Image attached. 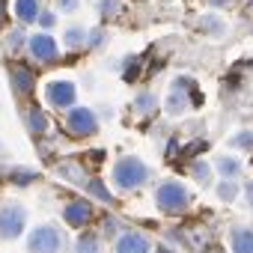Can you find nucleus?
I'll return each instance as SVG.
<instances>
[{
	"label": "nucleus",
	"mask_w": 253,
	"mask_h": 253,
	"mask_svg": "<svg viewBox=\"0 0 253 253\" xmlns=\"http://www.w3.org/2000/svg\"><path fill=\"white\" fill-rule=\"evenodd\" d=\"M152 170L146 167V161L140 155H119L110 167V182L119 194H134L140 188H146Z\"/></svg>",
	"instance_id": "nucleus-1"
},
{
	"label": "nucleus",
	"mask_w": 253,
	"mask_h": 253,
	"mask_svg": "<svg viewBox=\"0 0 253 253\" xmlns=\"http://www.w3.org/2000/svg\"><path fill=\"white\" fill-rule=\"evenodd\" d=\"M155 206H158L161 214L179 217L194 206V197H191L188 185H182L179 179H164V182L155 185Z\"/></svg>",
	"instance_id": "nucleus-2"
},
{
	"label": "nucleus",
	"mask_w": 253,
	"mask_h": 253,
	"mask_svg": "<svg viewBox=\"0 0 253 253\" xmlns=\"http://www.w3.org/2000/svg\"><path fill=\"white\" fill-rule=\"evenodd\" d=\"M66 232L57 223H39L27 235V253H66Z\"/></svg>",
	"instance_id": "nucleus-3"
},
{
	"label": "nucleus",
	"mask_w": 253,
	"mask_h": 253,
	"mask_svg": "<svg viewBox=\"0 0 253 253\" xmlns=\"http://www.w3.org/2000/svg\"><path fill=\"white\" fill-rule=\"evenodd\" d=\"M45 104L48 107H54V110H72V107H78V84L72 81V78H54V81H48L45 84Z\"/></svg>",
	"instance_id": "nucleus-4"
},
{
	"label": "nucleus",
	"mask_w": 253,
	"mask_h": 253,
	"mask_svg": "<svg viewBox=\"0 0 253 253\" xmlns=\"http://www.w3.org/2000/svg\"><path fill=\"white\" fill-rule=\"evenodd\" d=\"M66 134H72V137H78V140H84V137H92L101 125H98V113L92 110V107H86V104H78V107H72L69 113H66Z\"/></svg>",
	"instance_id": "nucleus-5"
},
{
	"label": "nucleus",
	"mask_w": 253,
	"mask_h": 253,
	"mask_svg": "<svg viewBox=\"0 0 253 253\" xmlns=\"http://www.w3.org/2000/svg\"><path fill=\"white\" fill-rule=\"evenodd\" d=\"M24 223H27V211L21 203L15 200H0V238L3 241H12L24 232Z\"/></svg>",
	"instance_id": "nucleus-6"
},
{
	"label": "nucleus",
	"mask_w": 253,
	"mask_h": 253,
	"mask_svg": "<svg viewBox=\"0 0 253 253\" xmlns=\"http://www.w3.org/2000/svg\"><path fill=\"white\" fill-rule=\"evenodd\" d=\"M27 54L39 63V66H48L60 57V42L48 33V30H39L27 39Z\"/></svg>",
	"instance_id": "nucleus-7"
},
{
	"label": "nucleus",
	"mask_w": 253,
	"mask_h": 253,
	"mask_svg": "<svg viewBox=\"0 0 253 253\" xmlns=\"http://www.w3.org/2000/svg\"><path fill=\"white\" fill-rule=\"evenodd\" d=\"M113 253H152V241L140 229H125L113 241Z\"/></svg>",
	"instance_id": "nucleus-8"
},
{
	"label": "nucleus",
	"mask_w": 253,
	"mask_h": 253,
	"mask_svg": "<svg viewBox=\"0 0 253 253\" xmlns=\"http://www.w3.org/2000/svg\"><path fill=\"white\" fill-rule=\"evenodd\" d=\"M197 30H200L206 39H214V42H220V39H226V33H229V24H226V18H223L220 12H214V9H206V12L197 18Z\"/></svg>",
	"instance_id": "nucleus-9"
},
{
	"label": "nucleus",
	"mask_w": 253,
	"mask_h": 253,
	"mask_svg": "<svg viewBox=\"0 0 253 253\" xmlns=\"http://www.w3.org/2000/svg\"><path fill=\"white\" fill-rule=\"evenodd\" d=\"M89 220H92V203H89V197H86V200H69V203L63 206V223H66V226L81 229V226H86Z\"/></svg>",
	"instance_id": "nucleus-10"
},
{
	"label": "nucleus",
	"mask_w": 253,
	"mask_h": 253,
	"mask_svg": "<svg viewBox=\"0 0 253 253\" xmlns=\"http://www.w3.org/2000/svg\"><path fill=\"white\" fill-rule=\"evenodd\" d=\"M226 247L229 253H253V223H232Z\"/></svg>",
	"instance_id": "nucleus-11"
},
{
	"label": "nucleus",
	"mask_w": 253,
	"mask_h": 253,
	"mask_svg": "<svg viewBox=\"0 0 253 253\" xmlns=\"http://www.w3.org/2000/svg\"><path fill=\"white\" fill-rule=\"evenodd\" d=\"M211 164H214V173L220 179H241L244 176V158L238 152H220Z\"/></svg>",
	"instance_id": "nucleus-12"
},
{
	"label": "nucleus",
	"mask_w": 253,
	"mask_h": 253,
	"mask_svg": "<svg viewBox=\"0 0 253 253\" xmlns=\"http://www.w3.org/2000/svg\"><path fill=\"white\" fill-rule=\"evenodd\" d=\"M9 81H12V92L21 98L36 89V75L27 66H9Z\"/></svg>",
	"instance_id": "nucleus-13"
},
{
	"label": "nucleus",
	"mask_w": 253,
	"mask_h": 253,
	"mask_svg": "<svg viewBox=\"0 0 253 253\" xmlns=\"http://www.w3.org/2000/svg\"><path fill=\"white\" fill-rule=\"evenodd\" d=\"M188 176L200 185V188H214L217 185V173H214V164L211 161H206V158H194L191 164H188Z\"/></svg>",
	"instance_id": "nucleus-14"
},
{
	"label": "nucleus",
	"mask_w": 253,
	"mask_h": 253,
	"mask_svg": "<svg viewBox=\"0 0 253 253\" xmlns=\"http://www.w3.org/2000/svg\"><path fill=\"white\" fill-rule=\"evenodd\" d=\"M9 9L18 18V24L27 27V24H36L39 21V15H42V0H12Z\"/></svg>",
	"instance_id": "nucleus-15"
},
{
	"label": "nucleus",
	"mask_w": 253,
	"mask_h": 253,
	"mask_svg": "<svg viewBox=\"0 0 253 253\" xmlns=\"http://www.w3.org/2000/svg\"><path fill=\"white\" fill-rule=\"evenodd\" d=\"M191 107H197V101H194L188 92L170 89V92H167V98H164V113H167V116H185Z\"/></svg>",
	"instance_id": "nucleus-16"
},
{
	"label": "nucleus",
	"mask_w": 253,
	"mask_h": 253,
	"mask_svg": "<svg viewBox=\"0 0 253 253\" xmlns=\"http://www.w3.org/2000/svg\"><path fill=\"white\" fill-rule=\"evenodd\" d=\"M214 197H217L220 203H226V206L238 203V200H241V179H217Z\"/></svg>",
	"instance_id": "nucleus-17"
},
{
	"label": "nucleus",
	"mask_w": 253,
	"mask_h": 253,
	"mask_svg": "<svg viewBox=\"0 0 253 253\" xmlns=\"http://www.w3.org/2000/svg\"><path fill=\"white\" fill-rule=\"evenodd\" d=\"M86 39H89V30L81 27V24H72V27L63 30V48H66V51H81V48H86Z\"/></svg>",
	"instance_id": "nucleus-18"
},
{
	"label": "nucleus",
	"mask_w": 253,
	"mask_h": 253,
	"mask_svg": "<svg viewBox=\"0 0 253 253\" xmlns=\"http://www.w3.org/2000/svg\"><path fill=\"white\" fill-rule=\"evenodd\" d=\"M131 110H134V116H152L158 110V95L152 89H140L131 101Z\"/></svg>",
	"instance_id": "nucleus-19"
},
{
	"label": "nucleus",
	"mask_w": 253,
	"mask_h": 253,
	"mask_svg": "<svg viewBox=\"0 0 253 253\" xmlns=\"http://www.w3.org/2000/svg\"><path fill=\"white\" fill-rule=\"evenodd\" d=\"M57 176H60V179H66V182H72V185H81V188L89 182L86 170H84L78 161H63V164H57Z\"/></svg>",
	"instance_id": "nucleus-20"
},
{
	"label": "nucleus",
	"mask_w": 253,
	"mask_h": 253,
	"mask_svg": "<svg viewBox=\"0 0 253 253\" xmlns=\"http://www.w3.org/2000/svg\"><path fill=\"white\" fill-rule=\"evenodd\" d=\"M226 149L232 152H253V128H238L226 137Z\"/></svg>",
	"instance_id": "nucleus-21"
},
{
	"label": "nucleus",
	"mask_w": 253,
	"mask_h": 253,
	"mask_svg": "<svg viewBox=\"0 0 253 253\" xmlns=\"http://www.w3.org/2000/svg\"><path fill=\"white\" fill-rule=\"evenodd\" d=\"M24 122H27V131L30 134H45L48 131V116L39 104H33L27 113H24Z\"/></svg>",
	"instance_id": "nucleus-22"
},
{
	"label": "nucleus",
	"mask_w": 253,
	"mask_h": 253,
	"mask_svg": "<svg viewBox=\"0 0 253 253\" xmlns=\"http://www.w3.org/2000/svg\"><path fill=\"white\" fill-rule=\"evenodd\" d=\"M27 33H24V27H12L6 36H3V48H6V54H18L21 48H27Z\"/></svg>",
	"instance_id": "nucleus-23"
},
{
	"label": "nucleus",
	"mask_w": 253,
	"mask_h": 253,
	"mask_svg": "<svg viewBox=\"0 0 253 253\" xmlns=\"http://www.w3.org/2000/svg\"><path fill=\"white\" fill-rule=\"evenodd\" d=\"M72 253H104V247H101V238H98L95 232H84V235L75 241Z\"/></svg>",
	"instance_id": "nucleus-24"
},
{
	"label": "nucleus",
	"mask_w": 253,
	"mask_h": 253,
	"mask_svg": "<svg viewBox=\"0 0 253 253\" xmlns=\"http://www.w3.org/2000/svg\"><path fill=\"white\" fill-rule=\"evenodd\" d=\"M84 191H86V197H95V200H101V203H110V200H113L110 191L104 188V182H101L98 176H89V182L84 185Z\"/></svg>",
	"instance_id": "nucleus-25"
},
{
	"label": "nucleus",
	"mask_w": 253,
	"mask_h": 253,
	"mask_svg": "<svg viewBox=\"0 0 253 253\" xmlns=\"http://www.w3.org/2000/svg\"><path fill=\"white\" fill-rule=\"evenodd\" d=\"M9 179H12L15 185H33V182L39 179V173H36V170H27V167H15V170L9 173Z\"/></svg>",
	"instance_id": "nucleus-26"
},
{
	"label": "nucleus",
	"mask_w": 253,
	"mask_h": 253,
	"mask_svg": "<svg viewBox=\"0 0 253 253\" xmlns=\"http://www.w3.org/2000/svg\"><path fill=\"white\" fill-rule=\"evenodd\" d=\"M54 9L60 15H78L81 12V0H54Z\"/></svg>",
	"instance_id": "nucleus-27"
},
{
	"label": "nucleus",
	"mask_w": 253,
	"mask_h": 253,
	"mask_svg": "<svg viewBox=\"0 0 253 253\" xmlns=\"http://www.w3.org/2000/svg\"><path fill=\"white\" fill-rule=\"evenodd\" d=\"M107 42V33L101 30V27H92L89 30V39H86V51H95V48H101Z\"/></svg>",
	"instance_id": "nucleus-28"
},
{
	"label": "nucleus",
	"mask_w": 253,
	"mask_h": 253,
	"mask_svg": "<svg viewBox=\"0 0 253 253\" xmlns=\"http://www.w3.org/2000/svg\"><path fill=\"white\" fill-rule=\"evenodd\" d=\"M241 203H244V209L253 214V176L241 182Z\"/></svg>",
	"instance_id": "nucleus-29"
},
{
	"label": "nucleus",
	"mask_w": 253,
	"mask_h": 253,
	"mask_svg": "<svg viewBox=\"0 0 253 253\" xmlns=\"http://www.w3.org/2000/svg\"><path fill=\"white\" fill-rule=\"evenodd\" d=\"M57 15H60L57 9H42V15H39V21H36V24H39L42 30H51V27L57 24Z\"/></svg>",
	"instance_id": "nucleus-30"
},
{
	"label": "nucleus",
	"mask_w": 253,
	"mask_h": 253,
	"mask_svg": "<svg viewBox=\"0 0 253 253\" xmlns=\"http://www.w3.org/2000/svg\"><path fill=\"white\" fill-rule=\"evenodd\" d=\"M98 12H101V18L116 15V12H119V0H101V3H98Z\"/></svg>",
	"instance_id": "nucleus-31"
},
{
	"label": "nucleus",
	"mask_w": 253,
	"mask_h": 253,
	"mask_svg": "<svg viewBox=\"0 0 253 253\" xmlns=\"http://www.w3.org/2000/svg\"><path fill=\"white\" fill-rule=\"evenodd\" d=\"M229 3H232V0H203V6H206V9H214V12L226 9Z\"/></svg>",
	"instance_id": "nucleus-32"
},
{
	"label": "nucleus",
	"mask_w": 253,
	"mask_h": 253,
	"mask_svg": "<svg viewBox=\"0 0 253 253\" xmlns=\"http://www.w3.org/2000/svg\"><path fill=\"white\" fill-rule=\"evenodd\" d=\"M104 232H107V235H113V232H116V220H113V217H107V220H104Z\"/></svg>",
	"instance_id": "nucleus-33"
},
{
	"label": "nucleus",
	"mask_w": 253,
	"mask_h": 253,
	"mask_svg": "<svg viewBox=\"0 0 253 253\" xmlns=\"http://www.w3.org/2000/svg\"><path fill=\"white\" fill-rule=\"evenodd\" d=\"M155 253H176V250H173L170 244H158V250H155Z\"/></svg>",
	"instance_id": "nucleus-34"
},
{
	"label": "nucleus",
	"mask_w": 253,
	"mask_h": 253,
	"mask_svg": "<svg viewBox=\"0 0 253 253\" xmlns=\"http://www.w3.org/2000/svg\"><path fill=\"white\" fill-rule=\"evenodd\" d=\"M3 6H6V0H0V24H3V15H6V9H3Z\"/></svg>",
	"instance_id": "nucleus-35"
},
{
	"label": "nucleus",
	"mask_w": 253,
	"mask_h": 253,
	"mask_svg": "<svg viewBox=\"0 0 253 253\" xmlns=\"http://www.w3.org/2000/svg\"><path fill=\"white\" fill-rule=\"evenodd\" d=\"M0 155H3V143H0Z\"/></svg>",
	"instance_id": "nucleus-36"
}]
</instances>
